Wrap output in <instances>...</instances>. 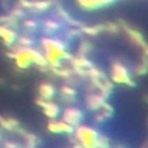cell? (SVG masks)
<instances>
[{
    "instance_id": "cell-1",
    "label": "cell",
    "mask_w": 148,
    "mask_h": 148,
    "mask_svg": "<svg viewBox=\"0 0 148 148\" xmlns=\"http://www.w3.org/2000/svg\"><path fill=\"white\" fill-rule=\"evenodd\" d=\"M109 1H112V0H82V3H83L86 7H90V8L101 7V5H105Z\"/></svg>"
},
{
    "instance_id": "cell-2",
    "label": "cell",
    "mask_w": 148,
    "mask_h": 148,
    "mask_svg": "<svg viewBox=\"0 0 148 148\" xmlns=\"http://www.w3.org/2000/svg\"><path fill=\"white\" fill-rule=\"evenodd\" d=\"M0 35H1L8 43H10V42L14 39V34H13V31L7 30V29H0Z\"/></svg>"
},
{
    "instance_id": "cell-3",
    "label": "cell",
    "mask_w": 148,
    "mask_h": 148,
    "mask_svg": "<svg viewBox=\"0 0 148 148\" xmlns=\"http://www.w3.org/2000/svg\"><path fill=\"white\" fill-rule=\"evenodd\" d=\"M51 130L53 131H70L72 129L68 125H64V123H56L55 126H51Z\"/></svg>"
}]
</instances>
